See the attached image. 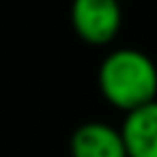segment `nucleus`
Returning a JSON list of instances; mask_svg holds the SVG:
<instances>
[{
	"instance_id": "nucleus-2",
	"label": "nucleus",
	"mask_w": 157,
	"mask_h": 157,
	"mask_svg": "<svg viewBox=\"0 0 157 157\" xmlns=\"http://www.w3.org/2000/svg\"><path fill=\"white\" fill-rule=\"evenodd\" d=\"M123 24L118 0H73L71 26L75 35L90 45H108L114 41Z\"/></svg>"
},
{
	"instance_id": "nucleus-3",
	"label": "nucleus",
	"mask_w": 157,
	"mask_h": 157,
	"mask_svg": "<svg viewBox=\"0 0 157 157\" xmlns=\"http://www.w3.org/2000/svg\"><path fill=\"white\" fill-rule=\"evenodd\" d=\"M69 153L71 157H127L121 131L99 121L84 123L71 133Z\"/></svg>"
},
{
	"instance_id": "nucleus-1",
	"label": "nucleus",
	"mask_w": 157,
	"mask_h": 157,
	"mask_svg": "<svg viewBox=\"0 0 157 157\" xmlns=\"http://www.w3.org/2000/svg\"><path fill=\"white\" fill-rule=\"evenodd\" d=\"M97 82L103 99L123 112L157 101V67L144 52L133 48L110 52L101 60Z\"/></svg>"
},
{
	"instance_id": "nucleus-4",
	"label": "nucleus",
	"mask_w": 157,
	"mask_h": 157,
	"mask_svg": "<svg viewBox=\"0 0 157 157\" xmlns=\"http://www.w3.org/2000/svg\"><path fill=\"white\" fill-rule=\"evenodd\" d=\"M118 131L127 157H157V101L127 112Z\"/></svg>"
}]
</instances>
